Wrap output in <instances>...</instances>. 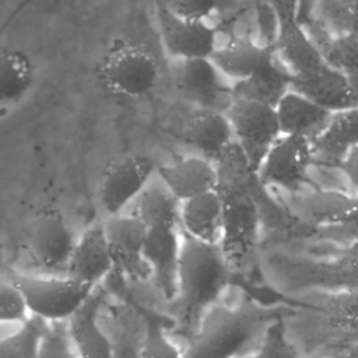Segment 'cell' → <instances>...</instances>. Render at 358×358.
I'll use <instances>...</instances> for the list:
<instances>
[{
	"mask_svg": "<svg viewBox=\"0 0 358 358\" xmlns=\"http://www.w3.org/2000/svg\"><path fill=\"white\" fill-rule=\"evenodd\" d=\"M217 192L224 204L221 248L231 270L252 267L259 241V208L252 192L255 175L242 150L234 141L215 162Z\"/></svg>",
	"mask_w": 358,
	"mask_h": 358,
	"instance_id": "6da1fadb",
	"label": "cell"
},
{
	"mask_svg": "<svg viewBox=\"0 0 358 358\" xmlns=\"http://www.w3.org/2000/svg\"><path fill=\"white\" fill-rule=\"evenodd\" d=\"M277 317H270L253 303L239 306L213 305L192 333L185 358H239L252 354L266 330Z\"/></svg>",
	"mask_w": 358,
	"mask_h": 358,
	"instance_id": "7a4b0ae2",
	"label": "cell"
},
{
	"mask_svg": "<svg viewBox=\"0 0 358 358\" xmlns=\"http://www.w3.org/2000/svg\"><path fill=\"white\" fill-rule=\"evenodd\" d=\"M220 243L182 238L178 268V299L183 327L196 329L201 316L217 303L231 277Z\"/></svg>",
	"mask_w": 358,
	"mask_h": 358,
	"instance_id": "3957f363",
	"label": "cell"
},
{
	"mask_svg": "<svg viewBox=\"0 0 358 358\" xmlns=\"http://www.w3.org/2000/svg\"><path fill=\"white\" fill-rule=\"evenodd\" d=\"M11 282L21 291L29 315L52 323L69 320L95 289L69 275L17 274Z\"/></svg>",
	"mask_w": 358,
	"mask_h": 358,
	"instance_id": "277c9868",
	"label": "cell"
},
{
	"mask_svg": "<svg viewBox=\"0 0 358 358\" xmlns=\"http://www.w3.org/2000/svg\"><path fill=\"white\" fill-rule=\"evenodd\" d=\"M99 77L117 95L133 99L143 98L158 83V60L143 46L116 42L101 63Z\"/></svg>",
	"mask_w": 358,
	"mask_h": 358,
	"instance_id": "5b68a950",
	"label": "cell"
},
{
	"mask_svg": "<svg viewBox=\"0 0 358 358\" xmlns=\"http://www.w3.org/2000/svg\"><path fill=\"white\" fill-rule=\"evenodd\" d=\"M225 113L231 122L235 143L256 175L270 147L281 136L275 108L252 99L232 98Z\"/></svg>",
	"mask_w": 358,
	"mask_h": 358,
	"instance_id": "8992f818",
	"label": "cell"
},
{
	"mask_svg": "<svg viewBox=\"0 0 358 358\" xmlns=\"http://www.w3.org/2000/svg\"><path fill=\"white\" fill-rule=\"evenodd\" d=\"M157 20L162 46L175 62L211 59L217 46V31L206 20H190L171 11L161 0Z\"/></svg>",
	"mask_w": 358,
	"mask_h": 358,
	"instance_id": "52a82bcc",
	"label": "cell"
},
{
	"mask_svg": "<svg viewBox=\"0 0 358 358\" xmlns=\"http://www.w3.org/2000/svg\"><path fill=\"white\" fill-rule=\"evenodd\" d=\"M154 172V159L144 154H130L109 162L99 182V200L105 213L109 217L119 215L148 186Z\"/></svg>",
	"mask_w": 358,
	"mask_h": 358,
	"instance_id": "ba28073f",
	"label": "cell"
},
{
	"mask_svg": "<svg viewBox=\"0 0 358 358\" xmlns=\"http://www.w3.org/2000/svg\"><path fill=\"white\" fill-rule=\"evenodd\" d=\"M288 284L295 287L323 288L326 291H350L358 288V242L329 262L273 263Z\"/></svg>",
	"mask_w": 358,
	"mask_h": 358,
	"instance_id": "9c48e42d",
	"label": "cell"
},
{
	"mask_svg": "<svg viewBox=\"0 0 358 358\" xmlns=\"http://www.w3.org/2000/svg\"><path fill=\"white\" fill-rule=\"evenodd\" d=\"M313 159V145L309 138L281 134L263 158L256 176L264 185L295 189L305 179Z\"/></svg>",
	"mask_w": 358,
	"mask_h": 358,
	"instance_id": "30bf717a",
	"label": "cell"
},
{
	"mask_svg": "<svg viewBox=\"0 0 358 358\" xmlns=\"http://www.w3.org/2000/svg\"><path fill=\"white\" fill-rule=\"evenodd\" d=\"M291 90L331 113L358 105L348 78L326 59L308 70L291 74Z\"/></svg>",
	"mask_w": 358,
	"mask_h": 358,
	"instance_id": "8fae6325",
	"label": "cell"
},
{
	"mask_svg": "<svg viewBox=\"0 0 358 358\" xmlns=\"http://www.w3.org/2000/svg\"><path fill=\"white\" fill-rule=\"evenodd\" d=\"M221 77L211 59L178 60L173 71L176 88L197 109L222 110V101L232 99L231 88L224 85Z\"/></svg>",
	"mask_w": 358,
	"mask_h": 358,
	"instance_id": "7c38bea8",
	"label": "cell"
},
{
	"mask_svg": "<svg viewBox=\"0 0 358 358\" xmlns=\"http://www.w3.org/2000/svg\"><path fill=\"white\" fill-rule=\"evenodd\" d=\"M180 245L176 227L147 228L143 260L151 268L154 282L166 299L178 296Z\"/></svg>",
	"mask_w": 358,
	"mask_h": 358,
	"instance_id": "4fadbf2b",
	"label": "cell"
},
{
	"mask_svg": "<svg viewBox=\"0 0 358 358\" xmlns=\"http://www.w3.org/2000/svg\"><path fill=\"white\" fill-rule=\"evenodd\" d=\"M182 140L214 164L235 141L227 113L218 109H196L183 126Z\"/></svg>",
	"mask_w": 358,
	"mask_h": 358,
	"instance_id": "5bb4252c",
	"label": "cell"
},
{
	"mask_svg": "<svg viewBox=\"0 0 358 358\" xmlns=\"http://www.w3.org/2000/svg\"><path fill=\"white\" fill-rule=\"evenodd\" d=\"M113 267L115 260L103 225H96L76 242L66 266V275L95 288Z\"/></svg>",
	"mask_w": 358,
	"mask_h": 358,
	"instance_id": "9a60e30c",
	"label": "cell"
},
{
	"mask_svg": "<svg viewBox=\"0 0 358 358\" xmlns=\"http://www.w3.org/2000/svg\"><path fill=\"white\" fill-rule=\"evenodd\" d=\"M157 175L180 203L214 190L218 182L215 164L200 155L182 157L157 166Z\"/></svg>",
	"mask_w": 358,
	"mask_h": 358,
	"instance_id": "2e32d148",
	"label": "cell"
},
{
	"mask_svg": "<svg viewBox=\"0 0 358 358\" xmlns=\"http://www.w3.org/2000/svg\"><path fill=\"white\" fill-rule=\"evenodd\" d=\"M102 299L103 292L94 289L67 320L69 338L78 358H113L112 343L98 322Z\"/></svg>",
	"mask_w": 358,
	"mask_h": 358,
	"instance_id": "e0dca14e",
	"label": "cell"
},
{
	"mask_svg": "<svg viewBox=\"0 0 358 358\" xmlns=\"http://www.w3.org/2000/svg\"><path fill=\"white\" fill-rule=\"evenodd\" d=\"M76 242L70 227L57 213L41 215L29 235V245L35 259L50 270L66 268Z\"/></svg>",
	"mask_w": 358,
	"mask_h": 358,
	"instance_id": "ac0fdd59",
	"label": "cell"
},
{
	"mask_svg": "<svg viewBox=\"0 0 358 358\" xmlns=\"http://www.w3.org/2000/svg\"><path fill=\"white\" fill-rule=\"evenodd\" d=\"M110 246L115 266H119L127 275L141 274L143 246L147 227L136 215H112L103 224Z\"/></svg>",
	"mask_w": 358,
	"mask_h": 358,
	"instance_id": "d6986e66",
	"label": "cell"
},
{
	"mask_svg": "<svg viewBox=\"0 0 358 358\" xmlns=\"http://www.w3.org/2000/svg\"><path fill=\"white\" fill-rule=\"evenodd\" d=\"M179 222L185 235L207 243H221L224 204L217 189L182 201Z\"/></svg>",
	"mask_w": 358,
	"mask_h": 358,
	"instance_id": "ffe728a7",
	"label": "cell"
},
{
	"mask_svg": "<svg viewBox=\"0 0 358 358\" xmlns=\"http://www.w3.org/2000/svg\"><path fill=\"white\" fill-rule=\"evenodd\" d=\"M211 60L222 76L235 80V83L246 80L274 63L270 48L246 38H234L218 46Z\"/></svg>",
	"mask_w": 358,
	"mask_h": 358,
	"instance_id": "44dd1931",
	"label": "cell"
},
{
	"mask_svg": "<svg viewBox=\"0 0 358 358\" xmlns=\"http://www.w3.org/2000/svg\"><path fill=\"white\" fill-rule=\"evenodd\" d=\"M274 108L281 134L302 136L310 141L324 130L333 115L294 90L285 92Z\"/></svg>",
	"mask_w": 358,
	"mask_h": 358,
	"instance_id": "7402d4cb",
	"label": "cell"
},
{
	"mask_svg": "<svg viewBox=\"0 0 358 358\" xmlns=\"http://www.w3.org/2000/svg\"><path fill=\"white\" fill-rule=\"evenodd\" d=\"M312 145L313 157L326 162H340L348 150L358 147V105L333 113Z\"/></svg>",
	"mask_w": 358,
	"mask_h": 358,
	"instance_id": "603a6c76",
	"label": "cell"
},
{
	"mask_svg": "<svg viewBox=\"0 0 358 358\" xmlns=\"http://www.w3.org/2000/svg\"><path fill=\"white\" fill-rule=\"evenodd\" d=\"M35 69L31 57L20 49L0 53V105L17 103L31 91Z\"/></svg>",
	"mask_w": 358,
	"mask_h": 358,
	"instance_id": "cb8c5ba5",
	"label": "cell"
},
{
	"mask_svg": "<svg viewBox=\"0 0 358 358\" xmlns=\"http://www.w3.org/2000/svg\"><path fill=\"white\" fill-rule=\"evenodd\" d=\"M291 90V73L282 70L275 62L263 71L236 81L231 87L232 98H245L275 106L281 96Z\"/></svg>",
	"mask_w": 358,
	"mask_h": 358,
	"instance_id": "d4e9b609",
	"label": "cell"
},
{
	"mask_svg": "<svg viewBox=\"0 0 358 358\" xmlns=\"http://www.w3.org/2000/svg\"><path fill=\"white\" fill-rule=\"evenodd\" d=\"M180 201L162 185L147 186L137 197L136 217L147 227H178Z\"/></svg>",
	"mask_w": 358,
	"mask_h": 358,
	"instance_id": "484cf974",
	"label": "cell"
},
{
	"mask_svg": "<svg viewBox=\"0 0 358 358\" xmlns=\"http://www.w3.org/2000/svg\"><path fill=\"white\" fill-rule=\"evenodd\" d=\"M278 46L289 66L291 74L308 70L324 60L323 53L313 46L292 20L282 21Z\"/></svg>",
	"mask_w": 358,
	"mask_h": 358,
	"instance_id": "4316f807",
	"label": "cell"
},
{
	"mask_svg": "<svg viewBox=\"0 0 358 358\" xmlns=\"http://www.w3.org/2000/svg\"><path fill=\"white\" fill-rule=\"evenodd\" d=\"M313 309L324 313L330 326L344 333H358V288L322 296Z\"/></svg>",
	"mask_w": 358,
	"mask_h": 358,
	"instance_id": "83f0119b",
	"label": "cell"
},
{
	"mask_svg": "<svg viewBox=\"0 0 358 358\" xmlns=\"http://www.w3.org/2000/svg\"><path fill=\"white\" fill-rule=\"evenodd\" d=\"M48 329L45 320L29 316L15 333L0 338V358H36Z\"/></svg>",
	"mask_w": 358,
	"mask_h": 358,
	"instance_id": "f1b7e54d",
	"label": "cell"
},
{
	"mask_svg": "<svg viewBox=\"0 0 358 358\" xmlns=\"http://www.w3.org/2000/svg\"><path fill=\"white\" fill-rule=\"evenodd\" d=\"M140 313L145 323L140 358H185L165 333L166 319L147 308H140Z\"/></svg>",
	"mask_w": 358,
	"mask_h": 358,
	"instance_id": "f546056e",
	"label": "cell"
},
{
	"mask_svg": "<svg viewBox=\"0 0 358 358\" xmlns=\"http://www.w3.org/2000/svg\"><path fill=\"white\" fill-rule=\"evenodd\" d=\"M323 56L345 77L358 74V35L347 34L333 39Z\"/></svg>",
	"mask_w": 358,
	"mask_h": 358,
	"instance_id": "4dcf8cb0",
	"label": "cell"
},
{
	"mask_svg": "<svg viewBox=\"0 0 358 358\" xmlns=\"http://www.w3.org/2000/svg\"><path fill=\"white\" fill-rule=\"evenodd\" d=\"M248 358H298L285 337L281 319H275L264 333L260 345Z\"/></svg>",
	"mask_w": 358,
	"mask_h": 358,
	"instance_id": "1f68e13d",
	"label": "cell"
},
{
	"mask_svg": "<svg viewBox=\"0 0 358 358\" xmlns=\"http://www.w3.org/2000/svg\"><path fill=\"white\" fill-rule=\"evenodd\" d=\"M29 310L21 291L8 281H0V323H24Z\"/></svg>",
	"mask_w": 358,
	"mask_h": 358,
	"instance_id": "d6a6232c",
	"label": "cell"
},
{
	"mask_svg": "<svg viewBox=\"0 0 358 358\" xmlns=\"http://www.w3.org/2000/svg\"><path fill=\"white\" fill-rule=\"evenodd\" d=\"M36 358H78L70 343L67 327L62 322L49 326Z\"/></svg>",
	"mask_w": 358,
	"mask_h": 358,
	"instance_id": "836d02e7",
	"label": "cell"
},
{
	"mask_svg": "<svg viewBox=\"0 0 358 358\" xmlns=\"http://www.w3.org/2000/svg\"><path fill=\"white\" fill-rule=\"evenodd\" d=\"M175 14L190 20H206L222 0H161Z\"/></svg>",
	"mask_w": 358,
	"mask_h": 358,
	"instance_id": "e575fe53",
	"label": "cell"
},
{
	"mask_svg": "<svg viewBox=\"0 0 358 358\" xmlns=\"http://www.w3.org/2000/svg\"><path fill=\"white\" fill-rule=\"evenodd\" d=\"M338 166L347 176L350 185L358 190V147L348 150L340 159Z\"/></svg>",
	"mask_w": 358,
	"mask_h": 358,
	"instance_id": "d590c367",
	"label": "cell"
},
{
	"mask_svg": "<svg viewBox=\"0 0 358 358\" xmlns=\"http://www.w3.org/2000/svg\"><path fill=\"white\" fill-rule=\"evenodd\" d=\"M347 78H348V81H350V85H351V88H352V92H354V95H355V98H357V101H358V74L351 76V77H347Z\"/></svg>",
	"mask_w": 358,
	"mask_h": 358,
	"instance_id": "8d00e7d4",
	"label": "cell"
},
{
	"mask_svg": "<svg viewBox=\"0 0 358 358\" xmlns=\"http://www.w3.org/2000/svg\"><path fill=\"white\" fill-rule=\"evenodd\" d=\"M7 115V109L6 108H0V119L4 117Z\"/></svg>",
	"mask_w": 358,
	"mask_h": 358,
	"instance_id": "74e56055",
	"label": "cell"
}]
</instances>
